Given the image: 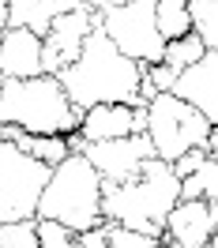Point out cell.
I'll use <instances>...</instances> for the list:
<instances>
[{
	"instance_id": "obj_11",
	"label": "cell",
	"mask_w": 218,
	"mask_h": 248,
	"mask_svg": "<svg viewBox=\"0 0 218 248\" xmlns=\"http://www.w3.org/2000/svg\"><path fill=\"white\" fill-rule=\"evenodd\" d=\"M211 237H215L211 203L207 200H181L170 211L162 245H173V248H211Z\"/></svg>"
},
{
	"instance_id": "obj_19",
	"label": "cell",
	"mask_w": 218,
	"mask_h": 248,
	"mask_svg": "<svg viewBox=\"0 0 218 248\" xmlns=\"http://www.w3.org/2000/svg\"><path fill=\"white\" fill-rule=\"evenodd\" d=\"M192 31L207 42V49H218V0H192Z\"/></svg>"
},
{
	"instance_id": "obj_13",
	"label": "cell",
	"mask_w": 218,
	"mask_h": 248,
	"mask_svg": "<svg viewBox=\"0 0 218 248\" xmlns=\"http://www.w3.org/2000/svg\"><path fill=\"white\" fill-rule=\"evenodd\" d=\"M79 132L91 143L132 136L136 132V106H128V102H98V106H91L83 113V128Z\"/></svg>"
},
{
	"instance_id": "obj_4",
	"label": "cell",
	"mask_w": 218,
	"mask_h": 248,
	"mask_svg": "<svg viewBox=\"0 0 218 248\" xmlns=\"http://www.w3.org/2000/svg\"><path fill=\"white\" fill-rule=\"evenodd\" d=\"M102 200H106V177H102V170L87 155L72 151L53 170V181H49L46 196H42L38 215L61 218L76 233H83V230H91V226H98V222H106Z\"/></svg>"
},
{
	"instance_id": "obj_10",
	"label": "cell",
	"mask_w": 218,
	"mask_h": 248,
	"mask_svg": "<svg viewBox=\"0 0 218 248\" xmlns=\"http://www.w3.org/2000/svg\"><path fill=\"white\" fill-rule=\"evenodd\" d=\"M46 72V34L31 27H4L0 79H31Z\"/></svg>"
},
{
	"instance_id": "obj_9",
	"label": "cell",
	"mask_w": 218,
	"mask_h": 248,
	"mask_svg": "<svg viewBox=\"0 0 218 248\" xmlns=\"http://www.w3.org/2000/svg\"><path fill=\"white\" fill-rule=\"evenodd\" d=\"M83 155L91 158L94 166L102 170L106 181H132V177H140L143 166H147V158H155V140H151V132H132V136H117V140H98L83 147Z\"/></svg>"
},
{
	"instance_id": "obj_14",
	"label": "cell",
	"mask_w": 218,
	"mask_h": 248,
	"mask_svg": "<svg viewBox=\"0 0 218 248\" xmlns=\"http://www.w3.org/2000/svg\"><path fill=\"white\" fill-rule=\"evenodd\" d=\"M83 4L87 0H12V8L0 16V27H31L38 34H49L53 19Z\"/></svg>"
},
{
	"instance_id": "obj_12",
	"label": "cell",
	"mask_w": 218,
	"mask_h": 248,
	"mask_svg": "<svg viewBox=\"0 0 218 248\" xmlns=\"http://www.w3.org/2000/svg\"><path fill=\"white\" fill-rule=\"evenodd\" d=\"M177 94L188 98L192 106H200L203 113L218 124V49H207L203 61H196L192 68L181 72V79H177Z\"/></svg>"
},
{
	"instance_id": "obj_23",
	"label": "cell",
	"mask_w": 218,
	"mask_h": 248,
	"mask_svg": "<svg viewBox=\"0 0 218 248\" xmlns=\"http://www.w3.org/2000/svg\"><path fill=\"white\" fill-rule=\"evenodd\" d=\"M147 64V61H143ZM147 76H151V83H155L158 91H177V79H181V72L173 68V64H147Z\"/></svg>"
},
{
	"instance_id": "obj_22",
	"label": "cell",
	"mask_w": 218,
	"mask_h": 248,
	"mask_svg": "<svg viewBox=\"0 0 218 248\" xmlns=\"http://www.w3.org/2000/svg\"><path fill=\"white\" fill-rule=\"evenodd\" d=\"M109 230H113V222H98V226H91V230H83L76 237V248H113L109 245Z\"/></svg>"
},
{
	"instance_id": "obj_17",
	"label": "cell",
	"mask_w": 218,
	"mask_h": 248,
	"mask_svg": "<svg viewBox=\"0 0 218 248\" xmlns=\"http://www.w3.org/2000/svg\"><path fill=\"white\" fill-rule=\"evenodd\" d=\"M207 57V42H203L200 34L192 31L185 34V38H173L170 46H166V64H173L177 72H185V68H192L196 61H203Z\"/></svg>"
},
{
	"instance_id": "obj_24",
	"label": "cell",
	"mask_w": 218,
	"mask_h": 248,
	"mask_svg": "<svg viewBox=\"0 0 218 248\" xmlns=\"http://www.w3.org/2000/svg\"><path fill=\"white\" fill-rule=\"evenodd\" d=\"M207 155H211L207 147H192V151H185V155L173 162V170L181 173V177H192V173H196V170L203 166V162H207Z\"/></svg>"
},
{
	"instance_id": "obj_15",
	"label": "cell",
	"mask_w": 218,
	"mask_h": 248,
	"mask_svg": "<svg viewBox=\"0 0 218 248\" xmlns=\"http://www.w3.org/2000/svg\"><path fill=\"white\" fill-rule=\"evenodd\" d=\"M181 200H218V155H207L192 177H181Z\"/></svg>"
},
{
	"instance_id": "obj_25",
	"label": "cell",
	"mask_w": 218,
	"mask_h": 248,
	"mask_svg": "<svg viewBox=\"0 0 218 248\" xmlns=\"http://www.w3.org/2000/svg\"><path fill=\"white\" fill-rule=\"evenodd\" d=\"M91 8H98V12H109V8H121V4H128V0H87Z\"/></svg>"
},
{
	"instance_id": "obj_8",
	"label": "cell",
	"mask_w": 218,
	"mask_h": 248,
	"mask_svg": "<svg viewBox=\"0 0 218 248\" xmlns=\"http://www.w3.org/2000/svg\"><path fill=\"white\" fill-rule=\"evenodd\" d=\"M98 23H102V12L91 8V4L72 8V12L53 19V27L46 34V72L49 76H61L68 64L79 61V53L87 46V38L98 31Z\"/></svg>"
},
{
	"instance_id": "obj_7",
	"label": "cell",
	"mask_w": 218,
	"mask_h": 248,
	"mask_svg": "<svg viewBox=\"0 0 218 248\" xmlns=\"http://www.w3.org/2000/svg\"><path fill=\"white\" fill-rule=\"evenodd\" d=\"M102 27H106V34L125 49L128 57L147 61V64L166 61L170 38L158 27V4L155 0H128L121 8H109V12H102Z\"/></svg>"
},
{
	"instance_id": "obj_21",
	"label": "cell",
	"mask_w": 218,
	"mask_h": 248,
	"mask_svg": "<svg viewBox=\"0 0 218 248\" xmlns=\"http://www.w3.org/2000/svg\"><path fill=\"white\" fill-rule=\"evenodd\" d=\"M109 222H113V218H109ZM109 245H113V248H155V245H162V237L143 233V230H136V226H121V222H113V230H109Z\"/></svg>"
},
{
	"instance_id": "obj_26",
	"label": "cell",
	"mask_w": 218,
	"mask_h": 248,
	"mask_svg": "<svg viewBox=\"0 0 218 248\" xmlns=\"http://www.w3.org/2000/svg\"><path fill=\"white\" fill-rule=\"evenodd\" d=\"M211 203V218H215V233H218V200H207Z\"/></svg>"
},
{
	"instance_id": "obj_27",
	"label": "cell",
	"mask_w": 218,
	"mask_h": 248,
	"mask_svg": "<svg viewBox=\"0 0 218 248\" xmlns=\"http://www.w3.org/2000/svg\"><path fill=\"white\" fill-rule=\"evenodd\" d=\"M211 248H218V233H215V237H211Z\"/></svg>"
},
{
	"instance_id": "obj_3",
	"label": "cell",
	"mask_w": 218,
	"mask_h": 248,
	"mask_svg": "<svg viewBox=\"0 0 218 248\" xmlns=\"http://www.w3.org/2000/svg\"><path fill=\"white\" fill-rule=\"evenodd\" d=\"M87 109L72 102L61 76H31V79H0V124H19L27 132L68 136L83 128Z\"/></svg>"
},
{
	"instance_id": "obj_18",
	"label": "cell",
	"mask_w": 218,
	"mask_h": 248,
	"mask_svg": "<svg viewBox=\"0 0 218 248\" xmlns=\"http://www.w3.org/2000/svg\"><path fill=\"white\" fill-rule=\"evenodd\" d=\"M0 248H42V237H38V218L0 222Z\"/></svg>"
},
{
	"instance_id": "obj_2",
	"label": "cell",
	"mask_w": 218,
	"mask_h": 248,
	"mask_svg": "<svg viewBox=\"0 0 218 248\" xmlns=\"http://www.w3.org/2000/svg\"><path fill=\"white\" fill-rule=\"evenodd\" d=\"M181 203V173L166 158H147L140 177L132 181H106V218L121 226H136L143 233H166L170 211Z\"/></svg>"
},
{
	"instance_id": "obj_16",
	"label": "cell",
	"mask_w": 218,
	"mask_h": 248,
	"mask_svg": "<svg viewBox=\"0 0 218 248\" xmlns=\"http://www.w3.org/2000/svg\"><path fill=\"white\" fill-rule=\"evenodd\" d=\"M155 4H158V27L170 42L192 34V0H155Z\"/></svg>"
},
{
	"instance_id": "obj_6",
	"label": "cell",
	"mask_w": 218,
	"mask_h": 248,
	"mask_svg": "<svg viewBox=\"0 0 218 248\" xmlns=\"http://www.w3.org/2000/svg\"><path fill=\"white\" fill-rule=\"evenodd\" d=\"M147 109H151V128L147 132L155 140L158 158H166V162H177L192 147H207L211 132H215V121L200 106L181 98L177 91H162Z\"/></svg>"
},
{
	"instance_id": "obj_5",
	"label": "cell",
	"mask_w": 218,
	"mask_h": 248,
	"mask_svg": "<svg viewBox=\"0 0 218 248\" xmlns=\"http://www.w3.org/2000/svg\"><path fill=\"white\" fill-rule=\"evenodd\" d=\"M53 170L57 166L23 151L16 140H0V222L38 218Z\"/></svg>"
},
{
	"instance_id": "obj_20",
	"label": "cell",
	"mask_w": 218,
	"mask_h": 248,
	"mask_svg": "<svg viewBox=\"0 0 218 248\" xmlns=\"http://www.w3.org/2000/svg\"><path fill=\"white\" fill-rule=\"evenodd\" d=\"M38 237H42V248H72L79 233L61 222V218H42L38 215Z\"/></svg>"
},
{
	"instance_id": "obj_1",
	"label": "cell",
	"mask_w": 218,
	"mask_h": 248,
	"mask_svg": "<svg viewBox=\"0 0 218 248\" xmlns=\"http://www.w3.org/2000/svg\"><path fill=\"white\" fill-rule=\"evenodd\" d=\"M64 87L72 94V102L83 109L98 106V102H128V106H147L143 102V64L128 57L106 34L98 23V31L87 38V46L79 53L76 64H68L61 72Z\"/></svg>"
}]
</instances>
